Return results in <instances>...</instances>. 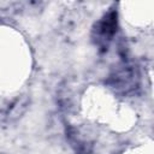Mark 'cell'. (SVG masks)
Segmentation results:
<instances>
[{
    "label": "cell",
    "mask_w": 154,
    "mask_h": 154,
    "mask_svg": "<svg viewBox=\"0 0 154 154\" xmlns=\"http://www.w3.org/2000/svg\"><path fill=\"white\" fill-rule=\"evenodd\" d=\"M117 28V13L109 12L102 18V20L96 26V38L101 42L111 41Z\"/></svg>",
    "instance_id": "cell-1"
}]
</instances>
